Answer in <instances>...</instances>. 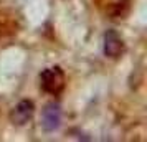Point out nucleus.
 <instances>
[{
  "label": "nucleus",
  "instance_id": "4",
  "mask_svg": "<svg viewBox=\"0 0 147 142\" xmlns=\"http://www.w3.org/2000/svg\"><path fill=\"white\" fill-rule=\"evenodd\" d=\"M33 112H35L33 102L30 101V99H22V101L12 109L10 119H12V122L17 124V126H23V124H27V122L32 119Z\"/></svg>",
  "mask_w": 147,
  "mask_h": 142
},
{
  "label": "nucleus",
  "instance_id": "1",
  "mask_svg": "<svg viewBox=\"0 0 147 142\" xmlns=\"http://www.w3.org/2000/svg\"><path fill=\"white\" fill-rule=\"evenodd\" d=\"M40 81L43 91H47L50 94H60L65 88V75L58 66L45 69L40 75Z\"/></svg>",
  "mask_w": 147,
  "mask_h": 142
},
{
  "label": "nucleus",
  "instance_id": "2",
  "mask_svg": "<svg viewBox=\"0 0 147 142\" xmlns=\"http://www.w3.org/2000/svg\"><path fill=\"white\" fill-rule=\"evenodd\" d=\"M41 126L45 131L48 132H53L61 126V109L60 104L51 102L48 104L47 108L43 109V114H41Z\"/></svg>",
  "mask_w": 147,
  "mask_h": 142
},
{
  "label": "nucleus",
  "instance_id": "3",
  "mask_svg": "<svg viewBox=\"0 0 147 142\" xmlns=\"http://www.w3.org/2000/svg\"><path fill=\"white\" fill-rule=\"evenodd\" d=\"M102 51L109 58H119L122 51H124V43L116 30H107L104 35V45H102Z\"/></svg>",
  "mask_w": 147,
  "mask_h": 142
}]
</instances>
